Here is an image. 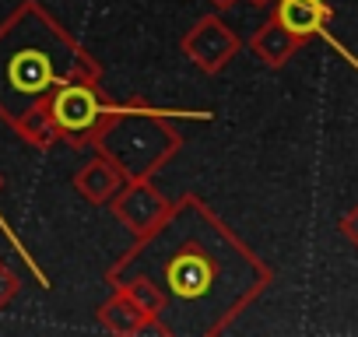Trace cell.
I'll return each instance as SVG.
<instances>
[{"instance_id":"8992f818","label":"cell","mask_w":358,"mask_h":337,"mask_svg":"<svg viewBox=\"0 0 358 337\" xmlns=\"http://www.w3.org/2000/svg\"><path fill=\"white\" fill-rule=\"evenodd\" d=\"M341 229H344V236L358 246V208H355V211H348V215L341 218Z\"/></svg>"},{"instance_id":"277c9868","label":"cell","mask_w":358,"mask_h":337,"mask_svg":"<svg viewBox=\"0 0 358 337\" xmlns=\"http://www.w3.org/2000/svg\"><path fill=\"white\" fill-rule=\"evenodd\" d=\"M274 22L285 29V32H292L299 43L302 39H309V36H327L330 39V32H327V22H330V4H323V0H278V15H274ZM334 43V39H330ZM337 46V43H334ZM341 50V46H337ZM344 53V50H341ZM348 57V53H344ZM351 60V57H348ZM355 64V60H351Z\"/></svg>"},{"instance_id":"3957f363","label":"cell","mask_w":358,"mask_h":337,"mask_svg":"<svg viewBox=\"0 0 358 337\" xmlns=\"http://www.w3.org/2000/svg\"><path fill=\"white\" fill-rule=\"evenodd\" d=\"M102 102H99V92L92 88L88 78L81 81H67L53 92V102H50V123L71 137H85L99 120H102Z\"/></svg>"},{"instance_id":"7a4b0ae2","label":"cell","mask_w":358,"mask_h":337,"mask_svg":"<svg viewBox=\"0 0 358 337\" xmlns=\"http://www.w3.org/2000/svg\"><path fill=\"white\" fill-rule=\"evenodd\" d=\"M95 74L88 57L39 8H22L0 29V113L22 120L67 78Z\"/></svg>"},{"instance_id":"5b68a950","label":"cell","mask_w":358,"mask_h":337,"mask_svg":"<svg viewBox=\"0 0 358 337\" xmlns=\"http://www.w3.org/2000/svg\"><path fill=\"white\" fill-rule=\"evenodd\" d=\"M295 46H299V39H295L292 32H285L278 22H271V25L257 36V53H260L271 67H281V64L295 53Z\"/></svg>"},{"instance_id":"6da1fadb","label":"cell","mask_w":358,"mask_h":337,"mask_svg":"<svg viewBox=\"0 0 358 337\" xmlns=\"http://www.w3.org/2000/svg\"><path fill=\"white\" fill-rule=\"evenodd\" d=\"M130 267L151 281L165 313L187 316L183 334L222 330L271 281V271L197 204L176 211L169 225L162 222Z\"/></svg>"}]
</instances>
